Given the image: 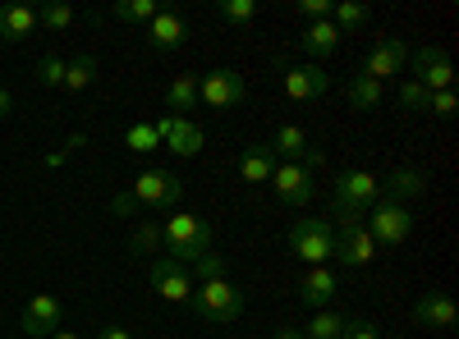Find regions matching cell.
Returning a JSON list of instances; mask_svg holds the SVG:
<instances>
[{
	"label": "cell",
	"instance_id": "6da1fadb",
	"mask_svg": "<svg viewBox=\"0 0 459 339\" xmlns=\"http://www.w3.org/2000/svg\"><path fill=\"white\" fill-rule=\"evenodd\" d=\"M161 248L170 252V261H179V267H194L203 252H212V225L188 216V211H170L161 220Z\"/></svg>",
	"mask_w": 459,
	"mask_h": 339
},
{
	"label": "cell",
	"instance_id": "484cf974",
	"mask_svg": "<svg viewBox=\"0 0 459 339\" xmlns=\"http://www.w3.org/2000/svg\"><path fill=\"white\" fill-rule=\"evenodd\" d=\"M344 97H350L354 110H377L386 92H381V83H372V79H363V73H354V79L344 83Z\"/></svg>",
	"mask_w": 459,
	"mask_h": 339
},
{
	"label": "cell",
	"instance_id": "d6986e66",
	"mask_svg": "<svg viewBox=\"0 0 459 339\" xmlns=\"http://www.w3.org/2000/svg\"><path fill=\"white\" fill-rule=\"evenodd\" d=\"M299 47L313 55V64H322L326 55H335V51H340V28H335L331 19L308 23V28H303V37H299Z\"/></svg>",
	"mask_w": 459,
	"mask_h": 339
},
{
	"label": "cell",
	"instance_id": "d4e9b609",
	"mask_svg": "<svg viewBox=\"0 0 459 339\" xmlns=\"http://www.w3.org/2000/svg\"><path fill=\"white\" fill-rule=\"evenodd\" d=\"M97 60L92 55H74V60H65V92H83V88H92V79H97Z\"/></svg>",
	"mask_w": 459,
	"mask_h": 339
},
{
	"label": "cell",
	"instance_id": "ab89813d",
	"mask_svg": "<svg viewBox=\"0 0 459 339\" xmlns=\"http://www.w3.org/2000/svg\"><path fill=\"white\" fill-rule=\"evenodd\" d=\"M97 339H134V335H129V330H125V326H106V330H101V335H97Z\"/></svg>",
	"mask_w": 459,
	"mask_h": 339
},
{
	"label": "cell",
	"instance_id": "8992f818",
	"mask_svg": "<svg viewBox=\"0 0 459 339\" xmlns=\"http://www.w3.org/2000/svg\"><path fill=\"white\" fill-rule=\"evenodd\" d=\"M363 225H368V234H372L377 248H381V243L395 248V243H404V239L413 234V211H409V207H395V202H377Z\"/></svg>",
	"mask_w": 459,
	"mask_h": 339
},
{
	"label": "cell",
	"instance_id": "d6a6232c",
	"mask_svg": "<svg viewBox=\"0 0 459 339\" xmlns=\"http://www.w3.org/2000/svg\"><path fill=\"white\" fill-rule=\"evenodd\" d=\"M188 275H198L203 284H207V280H225V257H221V252H203L194 267H188Z\"/></svg>",
	"mask_w": 459,
	"mask_h": 339
},
{
	"label": "cell",
	"instance_id": "5bb4252c",
	"mask_svg": "<svg viewBox=\"0 0 459 339\" xmlns=\"http://www.w3.org/2000/svg\"><path fill=\"white\" fill-rule=\"evenodd\" d=\"M404 64H409V47L400 42V37H381V42L368 51V60H363V79L386 83L391 73H400Z\"/></svg>",
	"mask_w": 459,
	"mask_h": 339
},
{
	"label": "cell",
	"instance_id": "b9f144b4",
	"mask_svg": "<svg viewBox=\"0 0 459 339\" xmlns=\"http://www.w3.org/2000/svg\"><path fill=\"white\" fill-rule=\"evenodd\" d=\"M115 211H120V216H129V211H134V198H129V193H125V198H115Z\"/></svg>",
	"mask_w": 459,
	"mask_h": 339
},
{
	"label": "cell",
	"instance_id": "e575fe53",
	"mask_svg": "<svg viewBox=\"0 0 459 339\" xmlns=\"http://www.w3.org/2000/svg\"><path fill=\"white\" fill-rule=\"evenodd\" d=\"M37 83H42V88H60L65 83V60L60 55H42V60H37Z\"/></svg>",
	"mask_w": 459,
	"mask_h": 339
},
{
	"label": "cell",
	"instance_id": "4316f807",
	"mask_svg": "<svg viewBox=\"0 0 459 339\" xmlns=\"http://www.w3.org/2000/svg\"><path fill=\"white\" fill-rule=\"evenodd\" d=\"M110 14L120 19V23H152V19L161 14V5H157V0H115Z\"/></svg>",
	"mask_w": 459,
	"mask_h": 339
},
{
	"label": "cell",
	"instance_id": "3957f363",
	"mask_svg": "<svg viewBox=\"0 0 459 339\" xmlns=\"http://www.w3.org/2000/svg\"><path fill=\"white\" fill-rule=\"evenodd\" d=\"M290 252L303 257L308 267H326V261L335 257V230H331V220H294L290 225Z\"/></svg>",
	"mask_w": 459,
	"mask_h": 339
},
{
	"label": "cell",
	"instance_id": "5b68a950",
	"mask_svg": "<svg viewBox=\"0 0 459 339\" xmlns=\"http://www.w3.org/2000/svg\"><path fill=\"white\" fill-rule=\"evenodd\" d=\"M381 202V179L377 174H368V170H344L340 179H335V207L340 211H372Z\"/></svg>",
	"mask_w": 459,
	"mask_h": 339
},
{
	"label": "cell",
	"instance_id": "30bf717a",
	"mask_svg": "<svg viewBox=\"0 0 459 339\" xmlns=\"http://www.w3.org/2000/svg\"><path fill=\"white\" fill-rule=\"evenodd\" d=\"M198 101H207L212 110H230V106H244L248 101V88L235 69H212L207 79L198 83Z\"/></svg>",
	"mask_w": 459,
	"mask_h": 339
},
{
	"label": "cell",
	"instance_id": "83f0119b",
	"mask_svg": "<svg viewBox=\"0 0 459 339\" xmlns=\"http://www.w3.org/2000/svg\"><path fill=\"white\" fill-rule=\"evenodd\" d=\"M129 248L138 257H157L161 252V225L157 220H138V230L129 234Z\"/></svg>",
	"mask_w": 459,
	"mask_h": 339
},
{
	"label": "cell",
	"instance_id": "8fae6325",
	"mask_svg": "<svg viewBox=\"0 0 459 339\" xmlns=\"http://www.w3.org/2000/svg\"><path fill=\"white\" fill-rule=\"evenodd\" d=\"M335 230V257L344 261V267H372L377 261V243L368 234V225H331Z\"/></svg>",
	"mask_w": 459,
	"mask_h": 339
},
{
	"label": "cell",
	"instance_id": "836d02e7",
	"mask_svg": "<svg viewBox=\"0 0 459 339\" xmlns=\"http://www.w3.org/2000/svg\"><path fill=\"white\" fill-rule=\"evenodd\" d=\"M395 101H400L404 110H413V115H423V110H428V101H432V92H428L423 83H413V79H409V83L400 88V97H395Z\"/></svg>",
	"mask_w": 459,
	"mask_h": 339
},
{
	"label": "cell",
	"instance_id": "9c48e42d",
	"mask_svg": "<svg viewBox=\"0 0 459 339\" xmlns=\"http://www.w3.org/2000/svg\"><path fill=\"white\" fill-rule=\"evenodd\" d=\"M147 280H152V289H157L166 303H188V298H194V289H198L194 275H188V267H179V261H170V257L152 261Z\"/></svg>",
	"mask_w": 459,
	"mask_h": 339
},
{
	"label": "cell",
	"instance_id": "603a6c76",
	"mask_svg": "<svg viewBox=\"0 0 459 339\" xmlns=\"http://www.w3.org/2000/svg\"><path fill=\"white\" fill-rule=\"evenodd\" d=\"M147 42L157 47V51H175V47H184V19L179 14H157L147 23Z\"/></svg>",
	"mask_w": 459,
	"mask_h": 339
},
{
	"label": "cell",
	"instance_id": "7bdbcfd3",
	"mask_svg": "<svg viewBox=\"0 0 459 339\" xmlns=\"http://www.w3.org/2000/svg\"><path fill=\"white\" fill-rule=\"evenodd\" d=\"M272 339H308V335H303V330H290V326H285V330H276Z\"/></svg>",
	"mask_w": 459,
	"mask_h": 339
},
{
	"label": "cell",
	"instance_id": "52a82bcc",
	"mask_svg": "<svg viewBox=\"0 0 459 339\" xmlns=\"http://www.w3.org/2000/svg\"><path fill=\"white\" fill-rule=\"evenodd\" d=\"M272 188H276V198H281L285 207H308L313 193H317V170L281 161V165L272 170Z\"/></svg>",
	"mask_w": 459,
	"mask_h": 339
},
{
	"label": "cell",
	"instance_id": "277c9868",
	"mask_svg": "<svg viewBox=\"0 0 459 339\" xmlns=\"http://www.w3.org/2000/svg\"><path fill=\"white\" fill-rule=\"evenodd\" d=\"M129 198H134V207L143 202V207L175 211V207L184 202V183H179L170 170H143V174L134 179V188H129Z\"/></svg>",
	"mask_w": 459,
	"mask_h": 339
},
{
	"label": "cell",
	"instance_id": "7c38bea8",
	"mask_svg": "<svg viewBox=\"0 0 459 339\" xmlns=\"http://www.w3.org/2000/svg\"><path fill=\"white\" fill-rule=\"evenodd\" d=\"M281 73H285V97L290 101H317L326 88H331V73L322 64H285L281 60Z\"/></svg>",
	"mask_w": 459,
	"mask_h": 339
},
{
	"label": "cell",
	"instance_id": "8d00e7d4",
	"mask_svg": "<svg viewBox=\"0 0 459 339\" xmlns=\"http://www.w3.org/2000/svg\"><path fill=\"white\" fill-rule=\"evenodd\" d=\"M428 110H432L437 120H455V115H459V97H455V88H446V92H432Z\"/></svg>",
	"mask_w": 459,
	"mask_h": 339
},
{
	"label": "cell",
	"instance_id": "74e56055",
	"mask_svg": "<svg viewBox=\"0 0 459 339\" xmlns=\"http://www.w3.org/2000/svg\"><path fill=\"white\" fill-rule=\"evenodd\" d=\"M340 339H381V326L368 321V317H354V321H344Z\"/></svg>",
	"mask_w": 459,
	"mask_h": 339
},
{
	"label": "cell",
	"instance_id": "ba28073f",
	"mask_svg": "<svg viewBox=\"0 0 459 339\" xmlns=\"http://www.w3.org/2000/svg\"><path fill=\"white\" fill-rule=\"evenodd\" d=\"M409 64H413V83H423L428 92L455 88V69H450L446 47H418V51L409 55Z\"/></svg>",
	"mask_w": 459,
	"mask_h": 339
},
{
	"label": "cell",
	"instance_id": "1f68e13d",
	"mask_svg": "<svg viewBox=\"0 0 459 339\" xmlns=\"http://www.w3.org/2000/svg\"><path fill=\"white\" fill-rule=\"evenodd\" d=\"M340 330H344V317H335L331 308H322V312H313V321H308V339H340Z\"/></svg>",
	"mask_w": 459,
	"mask_h": 339
},
{
	"label": "cell",
	"instance_id": "9a60e30c",
	"mask_svg": "<svg viewBox=\"0 0 459 339\" xmlns=\"http://www.w3.org/2000/svg\"><path fill=\"white\" fill-rule=\"evenodd\" d=\"M157 133H161V147H170L175 157H198L203 152V129L194 120L166 115V120H157Z\"/></svg>",
	"mask_w": 459,
	"mask_h": 339
},
{
	"label": "cell",
	"instance_id": "e0dca14e",
	"mask_svg": "<svg viewBox=\"0 0 459 339\" xmlns=\"http://www.w3.org/2000/svg\"><path fill=\"white\" fill-rule=\"evenodd\" d=\"M455 317H459V312H455V298L441 293V289L423 293V298L413 303V321H418V326H428V330H450Z\"/></svg>",
	"mask_w": 459,
	"mask_h": 339
},
{
	"label": "cell",
	"instance_id": "4fadbf2b",
	"mask_svg": "<svg viewBox=\"0 0 459 339\" xmlns=\"http://www.w3.org/2000/svg\"><path fill=\"white\" fill-rule=\"evenodd\" d=\"M60 321H65V308H60V298H56V293H37V298H28V308H23V317H19V326H23L28 339H47V335H56Z\"/></svg>",
	"mask_w": 459,
	"mask_h": 339
},
{
	"label": "cell",
	"instance_id": "7a4b0ae2",
	"mask_svg": "<svg viewBox=\"0 0 459 339\" xmlns=\"http://www.w3.org/2000/svg\"><path fill=\"white\" fill-rule=\"evenodd\" d=\"M188 308H194L198 321H212V326H230L244 317V293L230 284V280H207L194 289V298H188Z\"/></svg>",
	"mask_w": 459,
	"mask_h": 339
},
{
	"label": "cell",
	"instance_id": "60d3db41",
	"mask_svg": "<svg viewBox=\"0 0 459 339\" xmlns=\"http://www.w3.org/2000/svg\"><path fill=\"white\" fill-rule=\"evenodd\" d=\"M10 110H14V97H10L5 88H0V120H5V115H10Z\"/></svg>",
	"mask_w": 459,
	"mask_h": 339
},
{
	"label": "cell",
	"instance_id": "4dcf8cb0",
	"mask_svg": "<svg viewBox=\"0 0 459 339\" xmlns=\"http://www.w3.org/2000/svg\"><path fill=\"white\" fill-rule=\"evenodd\" d=\"M331 23L340 28V37H344V32H354V28L368 23V5H354V0H344V5H331Z\"/></svg>",
	"mask_w": 459,
	"mask_h": 339
},
{
	"label": "cell",
	"instance_id": "ffe728a7",
	"mask_svg": "<svg viewBox=\"0 0 459 339\" xmlns=\"http://www.w3.org/2000/svg\"><path fill=\"white\" fill-rule=\"evenodd\" d=\"M266 147H272V157H281V161H290V165H303V161H308V152H313V142L303 138L299 124H281L276 138L266 142Z\"/></svg>",
	"mask_w": 459,
	"mask_h": 339
},
{
	"label": "cell",
	"instance_id": "2e32d148",
	"mask_svg": "<svg viewBox=\"0 0 459 339\" xmlns=\"http://www.w3.org/2000/svg\"><path fill=\"white\" fill-rule=\"evenodd\" d=\"M423 193H428V174L413 170V165L391 170V179L381 183V202H395V207H404V202H413V198H423Z\"/></svg>",
	"mask_w": 459,
	"mask_h": 339
},
{
	"label": "cell",
	"instance_id": "ac0fdd59",
	"mask_svg": "<svg viewBox=\"0 0 459 339\" xmlns=\"http://www.w3.org/2000/svg\"><path fill=\"white\" fill-rule=\"evenodd\" d=\"M335 293H340V280H335L326 267H308V275L299 280V298H303V303H308L313 312H322Z\"/></svg>",
	"mask_w": 459,
	"mask_h": 339
},
{
	"label": "cell",
	"instance_id": "cb8c5ba5",
	"mask_svg": "<svg viewBox=\"0 0 459 339\" xmlns=\"http://www.w3.org/2000/svg\"><path fill=\"white\" fill-rule=\"evenodd\" d=\"M166 106H170L175 120H184V110L198 106V79L194 73H175V83L166 88Z\"/></svg>",
	"mask_w": 459,
	"mask_h": 339
},
{
	"label": "cell",
	"instance_id": "44dd1931",
	"mask_svg": "<svg viewBox=\"0 0 459 339\" xmlns=\"http://www.w3.org/2000/svg\"><path fill=\"white\" fill-rule=\"evenodd\" d=\"M272 170H276V157H272V147L266 142H253L239 152V174L248 183H272Z\"/></svg>",
	"mask_w": 459,
	"mask_h": 339
},
{
	"label": "cell",
	"instance_id": "d590c367",
	"mask_svg": "<svg viewBox=\"0 0 459 339\" xmlns=\"http://www.w3.org/2000/svg\"><path fill=\"white\" fill-rule=\"evenodd\" d=\"M221 19H230V23H253V14H257V0H221Z\"/></svg>",
	"mask_w": 459,
	"mask_h": 339
},
{
	"label": "cell",
	"instance_id": "f1b7e54d",
	"mask_svg": "<svg viewBox=\"0 0 459 339\" xmlns=\"http://www.w3.org/2000/svg\"><path fill=\"white\" fill-rule=\"evenodd\" d=\"M69 23H74V10L65 0H47V5L37 10V28H47V32H65Z\"/></svg>",
	"mask_w": 459,
	"mask_h": 339
},
{
	"label": "cell",
	"instance_id": "ee69618b",
	"mask_svg": "<svg viewBox=\"0 0 459 339\" xmlns=\"http://www.w3.org/2000/svg\"><path fill=\"white\" fill-rule=\"evenodd\" d=\"M47 339H79V335H74V330H56V335H47Z\"/></svg>",
	"mask_w": 459,
	"mask_h": 339
},
{
	"label": "cell",
	"instance_id": "f35d334b",
	"mask_svg": "<svg viewBox=\"0 0 459 339\" xmlns=\"http://www.w3.org/2000/svg\"><path fill=\"white\" fill-rule=\"evenodd\" d=\"M303 19H308V23H322V19H331V0H303Z\"/></svg>",
	"mask_w": 459,
	"mask_h": 339
},
{
	"label": "cell",
	"instance_id": "f546056e",
	"mask_svg": "<svg viewBox=\"0 0 459 339\" xmlns=\"http://www.w3.org/2000/svg\"><path fill=\"white\" fill-rule=\"evenodd\" d=\"M125 147H134V152H157V147H161L157 124H147V120L129 124V129H125Z\"/></svg>",
	"mask_w": 459,
	"mask_h": 339
},
{
	"label": "cell",
	"instance_id": "7402d4cb",
	"mask_svg": "<svg viewBox=\"0 0 459 339\" xmlns=\"http://www.w3.org/2000/svg\"><path fill=\"white\" fill-rule=\"evenodd\" d=\"M32 28H37L32 5H0V42H23Z\"/></svg>",
	"mask_w": 459,
	"mask_h": 339
}]
</instances>
